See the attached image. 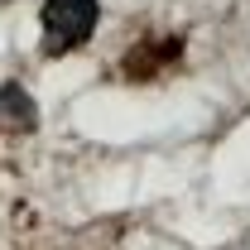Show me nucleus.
I'll return each mask as SVG.
<instances>
[{
  "instance_id": "f257e3e1",
  "label": "nucleus",
  "mask_w": 250,
  "mask_h": 250,
  "mask_svg": "<svg viewBox=\"0 0 250 250\" xmlns=\"http://www.w3.org/2000/svg\"><path fill=\"white\" fill-rule=\"evenodd\" d=\"M39 20H43V53L58 58V53H72L92 39L101 5L96 0H43Z\"/></svg>"
},
{
  "instance_id": "f03ea898",
  "label": "nucleus",
  "mask_w": 250,
  "mask_h": 250,
  "mask_svg": "<svg viewBox=\"0 0 250 250\" xmlns=\"http://www.w3.org/2000/svg\"><path fill=\"white\" fill-rule=\"evenodd\" d=\"M39 125V106L20 82H0V135H29Z\"/></svg>"
}]
</instances>
